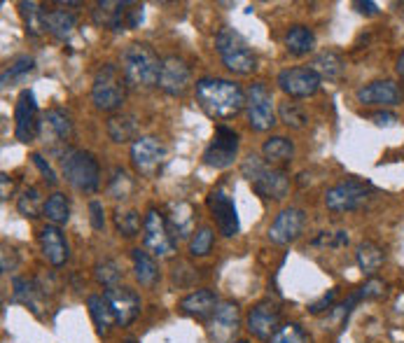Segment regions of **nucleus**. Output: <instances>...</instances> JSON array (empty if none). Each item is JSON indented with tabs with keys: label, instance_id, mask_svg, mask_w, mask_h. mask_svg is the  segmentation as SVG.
I'll use <instances>...</instances> for the list:
<instances>
[{
	"label": "nucleus",
	"instance_id": "6e6552de",
	"mask_svg": "<svg viewBox=\"0 0 404 343\" xmlns=\"http://www.w3.org/2000/svg\"><path fill=\"white\" fill-rule=\"evenodd\" d=\"M246 112L248 124L253 131H271L276 126V112H274V96L264 82L250 84L246 91Z\"/></svg>",
	"mask_w": 404,
	"mask_h": 343
},
{
	"label": "nucleus",
	"instance_id": "ddd939ff",
	"mask_svg": "<svg viewBox=\"0 0 404 343\" xmlns=\"http://www.w3.org/2000/svg\"><path fill=\"white\" fill-rule=\"evenodd\" d=\"M15 136L19 143H31L43 129V122L38 117V103L31 89H24L17 98L15 108Z\"/></svg>",
	"mask_w": 404,
	"mask_h": 343
},
{
	"label": "nucleus",
	"instance_id": "423d86ee",
	"mask_svg": "<svg viewBox=\"0 0 404 343\" xmlns=\"http://www.w3.org/2000/svg\"><path fill=\"white\" fill-rule=\"evenodd\" d=\"M124 98H127V80H124L122 70L113 63H103L92 82L94 105L103 112H115L122 108Z\"/></svg>",
	"mask_w": 404,
	"mask_h": 343
},
{
	"label": "nucleus",
	"instance_id": "e433bc0d",
	"mask_svg": "<svg viewBox=\"0 0 404 343\" xmlns=\"http://www.w3.org/2000/svg\"><path fill=\"white\" fill-rule=\"evenodd\" d=\"M17 210L29 220H36L40 217V213L45 210V203L40 199V189L38 187H26L22 196L17 199Z\"/></svg>",
	"mask_w": 404,
	"mask_h": 343
},
{
	"label": "nucleus",
	"instance_id": "09e8293b",
	"mask_svg": "<svg viewBox=\"0 0 404 343\" xmlns=\"http://www.w3.org/2000/svg\"><path fill=\"white\" fill-rule=\"evenodd\" d=\"M31 159H33V164L38 166V171L43 173V178H45L47 185H50V187L57 185L59 178H57V173H54V168H52L50 164H47V161H45L43 157H40V154H31Z\"/></svg>",
	"mask_w": 404,
	"mask_h": 343
},
{
	"label": "nucleus",
	"instance_id": "49530a36",
	"mask_svg": "<svg viewBox=\"0 0 404 343\" xmlns=\"http://www.w3.org/2000/svg\"><path fill=\"white\" fill-rule=\"evenodd\" d=\"M337 294H339V287H332V290L327 292V294H323V297H320L318 301H313V304L309 306V313L320 315L323 311H327V308H332L334 299H337Z\"/></svg>",
	"mask_w": 404,
	"mask_h": 343
},
{
	"label": "nucleus",
	"instance_id": "6e6d98bb",
	"mask_svg": "<svg viewBox=\"0 0 404 343\" xmlns=\"http://www.w3.org/2000/svg\"><path fill=\"white\" fill-rule=\"evenodd\" d=\"M124 343H138L136 339H127V341H124Z\"/></svg>",
	"mask_w": 404,
	"mask_h": 343
},
{
	"label": "nucleus",
	"instance_id": "2f4dec72",
	"mask_svg": "<svg viewBox=\"0 0 404 343\" xmlns=\"http://www.w3.org/2000/svg\"><path fill=\"white\" fill-rule=\"evenodd\" d=\"M131 259H134V273H136L138 283L145 287L155 285L159 278V266L155 262V257H152L150 252L136 248V250H131Z\"/></svg>",
	"mask_w": 404,
	"mask_h": 343
},
{
	"label": "nucleus",
	"instance_id": "7ed1b4c3",
	"mask_svg": "<svg viewBox=\"0 0 404 343\" xmlns=\"http://www.w3.org/2000/svg\"><path fill=\"white\" fill-rule=\"evenodd\" d=\"M243 178H248V182L253 185V189L264 199H276L283 201L290 192V175L285 171H278V168H271L267 161L257 154H248L241 164Z\"/></svg>",
	"mask_w": 404,
	"mask_h": 343
},
{
	"label": "nucleus",
	"instance_id": "37998d69",
	"mask_svg": "<svg viewBox=\"0 0 404 343\" xmlns=\"http://www.w3.org/2000/svg\"><path fill=\"white\" fill-rule=\"evenodd\" d=\"M213 238H215V234H213L211 227L197 229L192 236V241H190V255L192 257H206L213 248Z\"/></svg>",
	"mask_w": 404,
	"mask_h": 343
},
{
	"label": "nucleus",
	"instance_id": "864d4df0",
	"mask_svg": "<svg viewBox=\"0 0 404 343\" xmlns=\"http://www.w3.org/2000/svg\"><path fill=\"white\" fill-rule=\"evenodd\" d=\"M372 119L376 126H393L397 122V117L390 115V112H376V115H372Z\"/></svg>",
	"mask_w": 404,
	"mask_h": 343
},
{
	"label": "nucleus",
	"instance_id": "4468645a",
	"mask_svg": "<svg viewBox=\"0 0 404 343\" xmlns=\"http://www.w3.org/2000/svg\"><path fill=\"white\" fill-rule=\"evenodd\" d=\"M206 203L208 208H211V213L215 217V222H218V229L222 236L232 238L239 234L241 224H239V213H236V206L232 201V196L227 194V189L218 185L213 189L211 194L206 196Z\"/></svg>",
	"mask_w": 404,
	"mask_h": 343
},
{
	"label": "nucleus",
	"instance_id": "8fccbe9b",
	"mask_svg": "<svg viewBox=\"0 0 404 343\" xmlns=\"http://www.w3.org/2000/svg\"><path fill=\"white\" fill-rule=\"evenodd\" d=\"M89 213H92V227L96 231H103V227H106V210H103V203L92 201L89 203Z\"/></svg>",
	"mask_w": 404,
	"mask_h": 343
},
{
	"label": "nucleus",
	"instance_id": "5701e85b",
	"mask_svg": "<svg viewBox=\"0 0 404 343\" xmlns=\"http://www.w3.org/2000/svg\"><path fill=\"white\" fill-rule=\"evenodd\" d=\"M194 220H197V210H194L192 203L187 201H173L169 203V210H166V222H169V229L173 238H187L194 234Z\"/></svg>",
	"mask_w": 404,
	"mask_h": 343
},
{
	"label": "nucleus",
	"instance_id": "1a4fd4ad",
	"mask_svg": "<svg viewBox=\"0 0 404 343\" xmlns=\"http://www.w3.org/2000/svg\"><path fill=\"white\" fill-rule=\"evenodd\" d=\"M143 243L155 257H169L171 252H176L178 241L173 238L166 215L159 213L157 208H150L145 213L143 220Z\"/></svg>",
	"mask_w": 404,
	"mask_h": 343
},
{
	"label": "nucleus",
	"instance_id": "6ab92c4d",
	"mask_svg": "<svg viewBox=\"0 0 404 343\" xmlns=\"http://www.w3.org/2000/svg\"><path fill=\"white\" fill-rule=\"evenodd\" d=\"M304 222H306V213L302 208L281 210L269 227V234H267L269 241L274 245H290L292 241H297L299 234H302Z\"/></svg>",
	"mask_w": 404,
	"mask_h": 343
},
{
	"label": "nucleus",
	"instance_id": "4c0bfd02",
	"mask_svg": "<svg viewBox=\"0 0 404 343\" xmlns=\"http://www.w3.org/2000/svg\"><path fill=\"white\" fill-rule=\"evenodd\" d=\"M278 117H281V122L285 126H290V129H304L306 126V112L302 110V105L295 103V101H283V103H278Z\"/></svg>",
	"mask_w": 404,
	"mask_h": 343
},
{
	"label": "nucleus",
	"instance_id": "f3484780",
	"mask_svg": "<svg viewBox=\"0 0 404 343\" xmlns=\"http://www.w3.org/2000/svg\"><path fill=\"white\" fill-rule=\"evenodd\" d=\"M278 325H281V308L271 299L260 301V304L248 313V332L260 341L274 339V334L281 329Z\"/></svg>",
	"mask_w": 404,
	"mask_h": 343
},
{
	"label": "nucleus",
	"instance_id": "393cba45",
	"mask_svg": "<svg viewBox=\"0 0 404 343\" xmlns=\"http://www.w3.org/2000/svg\"><path fill=\"white\" fill-rule=\"evenodd\" d=\"M78 26V17L66 10H45V31L57 40H68Z\"/></svg>",
	"mask_w": 404,
	"mask_h": 343
},
{
	"label": "nucleus",
	"instance_id": "c756f323",
	"mask_svg": "<svg viewBox=\"0 0 404 343\" xmlns=\"http://www.w3.org/2000/svg\"><path fill=\"white\" fill-rule=\"evenodd\" d=\"M262 154L267 164H288L295 157V143L285 136H271L262 145Z\"/></svg>",
	"mask_w": 404,
	"mask_h": 343
},
{
	"label": "nucleus",
	"instance_id": "603ef678",
	"mask_svg": "<svg viewBox=\"0 0 404 343\" xmlns=\"http://www.w3.org/2000/svg\"><path fill=\"white\" fill-rule=\"evenodd\" d=\"M355 7H358L360 14H367V17H374V14L379 12V5L372 3V0H358Z\"/></svg>",
	"mask_w": 404,
	"mask_h": 343
},
{
	"label": "nucleus",
	"instance_id": "f8f14e48",
	"mask_svg": "<svg viewBox=\"0 0 404 343\" xmlns=\"http://www.w3.org/2000/svg\"><path fill=\"white\" fill-rule=\"evenodd\" d=\"M320 75L313 68H285L278 73V87L290 98H309L316 96L320 89Z\"/></svg>",
	"mask_w": 404,
	"mask_h": 343
},
{
	"label": "nucleus",
	"instance_id": "20e7f679",
	"mask_svg": "<svg viewBox=\"0 0 404 343\" xmlns=\"http://www.w3.org/2000/svg\"><path fill=\"white\" fill-rule=\"evenodd\" d=\"M215 49H218L222 63L227 70H232L234 75H250L257 68V56L253 47L248 45V40L243 38L234 28H222L215 35Z\"/></svg>",
	"mask_w": 404,
	"mask_h": 343
},
{
	"label": "nucleus",
	"instance_id": "c9c22d12",
	"mask_svg": "<svg viewBox=\"0 0 404 343\" xmlns=\"http://www.w3.org/2000/svg\"><path fill=\"white\" fill-rule=\"evenodd\" d=\"M115 229L120 236L134 238L136 234H141L143 224H141V215L134 208H117L115 210Z\"/></svg>",
	"mask_w": 404,
	"mask_h": 343
},
{
	"label": "nucleus",
	"instance_id": "de8ad7c7",
	"mask_svg": "<svg viewBox=\"0 0 404 343\" xmlns=\"http://www.w3.org/2000/svg\"><path fill=\"white\" fill-rule=\"evenodd\" d=\"M360 294V299L365 301V299H376V297H381L383 294V283L379 278H369L365 285L360 287V290H355Z\"/></svg>",
	"mask_w": 404,
	"mask_h": 343
},
{
	"label": "nucleus",
	"instance_id": "f257e3e1",
	"mask_svg": "<svg viewBox=\"0 0 404 343\" xmlns=\"http://www.w3.org/2000/svg\"><path fill=\"white\" fill-rule=\"evenodd\" d=\"M197 103L213 119H232L246 108V94L236 82L222 77H201L197 82Z\"/></svg>",
	"mask_w": 404,
	"mask_h": 343
},
{
	"label": "nucleus",
	"instance_id": "3c124183",
	"mask_svg": "<svg viewBox=\"0 0 404 343\" xmlns=\"http://www.w3.org/2000/svg\"><path fill=\"white\" fill-rule=\"evenodd\" d=\"M143 21V5L131 3L129 12H127V28H138Z\"/></svg>",
	"mask_w": 404,
	"mask_h": 343
},
{
	"label": "nucleus",
	"instance_id": "a18cd8bd",
	"mask_svg": "<svg viewBox=\"0 0 404 343\" xmlns=\"http://www.w3.org/2000/svg\"><path fill=\"white\" fill-rule=\"evenodd\" d=\"M269 343H306V334L299 325H283Z\"/></svg>",
	"mask_w": 404,
	"mask_h": 343
},
{
	"label": "nucleus",
	"instance_id": "39448f33",
	"mask_svg": "<svg viewBox=\"0 0 404 343\" xmlns=\"http://www.w3.org/2000/svg\"><path fill=\"white\" fill-rule=\"evenodd\" d=\"M61 171L78 192L94 194L101 185V166L87 150H66L61 157Z\"/></svg>",
	"mask_w": 404,
	"mask_h": 343
},
{
	"label": "nucleus",
	"instance_id": "72a5a7b5",
	"mask_svg": "<svg viewBox=\"0 0 404 343\" xmlns=\"http://www.w3.org/2000/svg\"><path fill=\"white\" fill-rule=\"evenodd\" d=\"M43 215H45L52 224H57V227H61V224H68V220H71V203H68L66 194L54 192L50 199L45 201Z\"/></svg>",
	"mask_w": 404,
	"mask_h": 343
},
{
	"label": "nucleus",
	"instance_id": "412c9836",
	"mask_svg": "<svg viewBox=\"0 0 404 343\" xmlns=\"http://www.w3.org/2000/svg\"><path fill=\"white\" fill-rule=\"evenodd\" d=\"M358 101L362 105H397L402 101V91L393 80H376L358 89Z\"/></svg>",
	"mask_w": 404,
	"mask_h": 343
},
{
	"label": "nucleus",
	"instance_id": "a19ab883",
	"mask_svg": "<svg viewBox=\"0 0 404 343\" xmlns=\"http://www.w3.org/2000/svg\"><path fill=\"white\" fill-rule=\"evenodd\" d=\"M94 278L103 287H117L122 280V271L113 259H103V262H96L94 266Z\"/></svg>",
	"mask_w": 404,
	"mask_h": 343
},
{
	"label": "nucleus",
	"instance_id": "a211bd4d",
	"mask_svg": "<svg viewBox=\"0 0 404 343\" xmlns=\"http://www.w3.org/2000/svg\"><path fill=\"white\" fill-rule=\"evenodd\" d=\"M103 297L113 308V315H115V322L120 327H129L131 322L138 318L141 313V297L131 290V287H108L103 292Z\"/></svg>",
	"mask_w": 404,
	"mask_h": 343
},
{
	"label": "nucleus",
	"instance_id": "2eb2a0df",
	"mask_svg": "<svg viewBox=\"0 0 404 343\" xmlns=\"http://www.w3.org/2000/svg\"><path fill=\"white\" fill-rule=\"evenodd\" d=\"M239 325H241L239 306L234 301H220L211 315V320H208V336L215 343H229L234 339V334L239 332Z\"/></svg>",
	"mask_w": 404,
	"mask_h": 343
},
{
	"label": "nucleus",
	"instance_id": "c85d7f7f",
	"mask_svg": "<svg viewBox=\"0 0 404 343\" xmlns=\"http://www.w3.org/2000/svg\"><path fill=\"white\" fill-rule=\"evenodd\" d=\"M87 308H89V315H92V320L96 325V332H99L101 336H106L110 332V327L117 325L113 308H110L106 297H101V294H92V297L87 299Z\"/></svg>",
	"mask_w": 404,
	"mask_h": 343
},
{
	"label": "nucleus",
	"instance_id": "c03bdc74",
	"mask_svg": "<svg viewBox=\"0 0 404 343\" xmlns=\"http://www.w3.org/2000/svg\"><path fill=\"white\" fill-rule=\"evenodd\" d=\"M311 245H316V248H344L348 245V231L339 229V231H320V234L313 238Z\"/></svg>",
	"mask_w": 404,
	"mask_h": 343
},
{
	"label": "nucleus",
	"instance_id": "9d476101",
	"mask_svg": "<svg viewBox=\"0 0 404 343\" xmlns=\"http://www.w3.org/2000/svg\"><path fill=\"white\" fill-rule=\"evenodd\" d=\"M166 161V145L159 138L138 136L131 145V164L143 178H155Z\"/></svg>",
	"mask_w": 404,
	"mask_h": 343
},
{
	"label": "nucleus",
	"instance_id": "f704fd0d",
	"mask_svg": "<svg viewBox=\"0 0 404 343\" xmlns=\"http://www.w3.org/2000/svg\"><path fill=\"white\" fill-rule=\"evenodd\" d=\"M45 124L59 140H68L73 136V119L66 110H61V108L47 110L45 112Z\"/></svg>",
	"mask_w": 404,
	"mask_h": 343
},
{
	"label": "nucleus",
	"instance_id": "4be33fe9",
	"mask_svg": "<svg viewBox=\"0 0 404 343\" xmlns=\"http://www.w3.org/2000/svg\"><path fill=\"white\" fill-rule=\"evenodd\" d=\"M40 245H43V255L52 266H64L68 259H71V248H68L64 231H61L57 224H47V227L40 231Z\"/></svg>",
	"mask_w": 404,
	"mask_h": 343
},
{
	"label": "nucleus",
	"instance_id": "dca6fc26",
	"mask_svg": "<svg viewBox=\"0 0 404 343\" xmlns=\"http://www.w3.org/2000/svg\"><path fill=\"white\" fill-rule=\"evenodd\" d=\"M192 84V70L180 56H166L162 59V73H159V89L169 96H185Z\"/></svg>",
	"mask_w": 404,
	"mask_h": 343
},
{
	"label": "nucleus",
	"instance_id": "7c9ffc66",
	"mask_svg": "<svg viewBox=\"0 0 404 343\" xmlns=\"http://www.w3.org/2000/svg\"><path fill=\"white\" fill-rule=\"evenodd\" d=\"M311 68L320 75V80H339L346 70V63L334 49H325V52H320L316 59H313Z\"/></svg>",
	"mask_w": 404,
	"mask_h": 343
},
{
	"label": "nucleus",
	"instance_id": "f03ea898",
	"mask_svg": "<svg viewBox=\"0 0 404 343\" xmlns=\"http://www.w3.org/2000/svg\"><path fill=\"white\" fill-rule=\"evenodd\" d=\"M120 70L131 87L150 89L155 87V84H159L162 61H159V56L152 52L148 45L134 42V45L124 47V52L120 54Z\"/></svg>",
	"mask_w": 404,
	"mask_h": 343
},
{
	"label": "nucleus",
	"instance_id": "9b49d317",
	"mask_svg": "<svg viewBox=\"0 0 404 343\" xmlns=\"http://www.w3.org/2000/svg\"><path fill=\"white\" fill-rule=\"evenodd\" d=\"M236 154H239V133L225 124H220L215 129L213 143L204 152V164L220 171V168H229L234 164Z\"/></svg>",
	"mask_w": 404,
	"mask_h": 343
},
{
	"label": "nucleus",
	"instance_id": "ea45409f",
	"mask_svg": "<svg viewBox=\"0 0 404 343\" xmlns=\"http://www.w3.org/2000/svg\"><path fill=\"white\" fill-rule=\"evenodd\" d=\"M33 68H36V59H33V56H29V54L17 56V59L12 61V66L3 70V87H8V84L22 80V77L33 73Z\"/></svg>",
	"mask_w": 404,
	"mask_h": 343
},
{
	"label": "nucleus",
	"instance_id": "b1692460",
	"mask_svg": "<svg viewBox=\"0 0 404 343\" xmlns=\"http://www.w3.org/2000/svg\"><path fill=\"white\" fill-rule=\"evenodd\" d=\"M218 297H215L213 290H197L192 294H187V297L180 299L178 308L183 311L185 315H190V318H197V320H206L211 318L213 311L218 308Z\"/></svg>",
	"mask_w": 404,
	"mask_h": 343
},
{
	"label": "nucleus",
	"instance_id": "473e14b6",
	"mask_svg": "<svg viewBox=\"0 0 404 343\" xmlns=\"http://www.w3.org/2000/svg\"><path fill=\"white\" fill-rule=\"evenodd\" d=\"M19 14H22L26 33H29L31 38H40L43 33H47L45 31V10L38 3H33V0H22V3H19Z\"/></svg>",
	"mask_w": 404,
	"mask_h": 343
},
{
	"label": "nucleus",
	"instance_id": "4d7b16f0",
	"mask_svg": "<svg viewBox=\"0 0 404 343\" xmlns=\"http://www.w3.org/2000/svg\"><path fill=\"white\" fill-rule=\"evenodd\" d=\"M239 343H248V341H239Z\"/></svg>",
	"mask_w": 404,
	"mask_h": 343
},
{
	"label": "nucleus",
	"instance_id": "0eeeda50",
	"mask_svg": "<svg viewBox=\"0 0 404 343\" xmlns=\"http://www.w3.org/2000/svg\"><path fill=\"white\" fill-rule=\"evenodd\" d=\"M376 189L362 180H344L325 192V206L332 213H353L372 201Z\"/></svg>",
	"mask_w": 404,
	"mask_h": 343
},
{
	"label": "nucleus",
	"instance_id": "a878e982",
	"mask_svg": "<svg viewBox=\"0 0 404 343\" xmlns=\"http://www.w3.org/2000/svg\"><path fill=\"white\" fill-rule=\"evenodd\" d=\"M355 262H358L360 271L365 273V276H374L383 266V262H386V252L374 241H362L358 248H355Z\"/></svg>",
	"mask_w": 404,
	"mask_h": 343
},
{
	"label": "nucleus",
	"instance_id": "cd10ccee",
	"mask_svg": "<svg viewBox=\"0 0 404 343\" xmlns=\"http://www.w3.org/2000/svg\"><path fill=\"white\" fill-rule=\"evenodd\" d=\"M316 47V35H313L311 28L306 26H290L288 33H285V49L292 56H306L313 52Z\"/></svg>",
	"mask_w": 404,
	"mask_h": 343
},
{
	"label": "nucleus",
	"instance_id": "aec40b11",
	"mask_svg": "<svg viewBox=\"0 0 404 343\" xmlns=\"http://www.w3.org/2000/svg\"><path fill=\"white\" fill-rule=\"evenodd\" d=\"M131 7V0H101V3L94 5L92 19L96 26L103 28H113L115 33H120L127 28V12Z\"/></svg>",
	"mask_w": 404,
	"mask_h": 343
},
{
	"label": "nucleus",
	"instance_id": "5fc2aeb1",
	"mask_svg": "<svg viewBox=\"0 0 404 343\" xmlns=\"http://www.w3.org/2000/svg\"><path fill=\"white\" fill-rule=\"evenodd\" d=\"M397 73H400V75H402V80H404V49H402L400 59H397Z\"/></svg>",
	"mask_w": 404,
	"mask_h": 343
},
{
	"label": "nucleus",
	"instance_id": "bb28decb",
	"mask_svg": "<svg viewBox=\"0 0 404 343\" xmlns=\"http://www.w3.org/2000/svg\"><path fill=\"white\" fill-rule=\"evenodd\" d=\"M106 131L113 143H129V140H138V119L134 115H113L108 117Z\"/></svg>",
	"mask_w": 404,
	"mask_h": 343
},
{
	"label": "nucleus",
	"instance_id": "58836bf2",
	"mask_svg": "<svg viewBox=\"0 0 404 343\" xmlns=\"http://www.w3.org/2000/svg\"><path fill=\"white\" fill-rule=\"evenodd\" d=\"M108 192L115 201H124V199H129V196H131V192H134V180H131V175L124 171V168H115V171H113Z\"/></svg>",
	"mask_w": 404,
	"mask_h": 343
},
{
	"label": "nucleus",
	"instance_id": "79ce46f5",
	"mask_svg": "<svg viewBox=\"0 0 404 343\" xmlns=\"http://www.w3.org/2000/svg\"><path fill=\"white\" fill-rule=\"evenodd\" d=\"M12 287H15V301H22L24 306H29L33 313H38V287L29 278H15L12 280Z\"/></svg>",
	"mask_w": 404,
	"mask_h": 343
}]
</instances>
